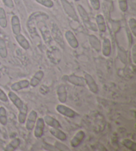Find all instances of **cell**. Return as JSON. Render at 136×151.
Instances as JSON below:
<instances>
[{
    "label": "cell",
    "mask_w": 136,
    "mask_h": 151,
    "mask_svg": "<svg viewBox=\"0 0 136 151\" xmlns=\"http://www.w3.org/2000/svg\"><path fill=\"white\" fill-rule=\"evenodd\" d=\"M88 40L90 45L92 46V47L94 49L95 51L99 52L101 50V48H102L101 43L96 36L94 35H90L88 37Z\"/></svg>",
    "instance_id": "18"
},
{
    "label": "cell",
    "mask_w": 136,
    "mask_h": 151,
    "mask_svg": "<svg viewBox=\"0 0 136 151\" xmlns=\"http://www.w3.org/2000/svg\"><path fill=\"white\" fill-rule=\"evenodd\" d=\"M64 37L66 38L69 45L73 49H77L78 47V42L77 39L71 31H67L65 32Z\"/></svg>",
    "instance_id": "10"
},
{
    "label": "cell",
    "mask_w": 136,
    "mask_h": 151,
    "mask_svg": "<svg viewBox=\"0 0 136 151\" xmlns=\"http://www.w3.org/2000/svg\"><path fill=\"white\" fill-rule=\"evenodd\" d=\"M7 49L6 42L4 40L0 38V57L1 58L5 59L7 57Z\"/></svg>",
    "instance_id": "27"
},
{
    "label": "cell",
    "mask_w": 136,
    "mask_h": 151,
    "mask_svg": "<svg viewBox=\"0 0 136 151\" xmlns=\"http://www.w3.org/2000/svg\"><path fill=\"white\" fill-rule=\"evenodd\" d=\"M15 40L17 41V43L21 47L25 49V50H27L30 48V44L29 43L28 40L25 37V36L21 34L16 35H15Z\"/></svg>",
    "instance_id": "17"
},
{
    "label": "cell",
    "mask_w": 136,
    "mask_h": 151,
    "mask_svg": "<svg viewBox=\"0 0 136 151\" xmlns=\"http://www.w3.org/2000/svg\"><path fill=\"white\" fill-rule=\"evenodd\" d=\"M61 3L66 14L73 20L76 21V22H78V17L72 5L67 0H61Z\"/></svg>",
    "instance_id": "3"
},
{
    "label": "cell",
    "mask_w": 136,
    "mask_h": 151,
    "mask_svg": "<svg viewBox=\"0 0 136 151\" xmlns=\"http://www.w3.org/2000/svg\"><path fill=\"white\" fill-rule=\"evenodd\" d=\"M55 148L57 150H62V151H65V150H70V149L68 148L67 146H65L63 144H61V142H56L55 143Z\"/></svg>",
    "instance_id": "33"
},
{
    "label": "cell",
    "mask_w": 136,
    "mask_h": 151,
    "mask_svg": "<svg viewBox=\"0 0 136 151\" xmlns=\"http://www.w3.org/2000/svg\"><path fill=\"white\" fill-rule=\"evenodd\" d=\"M57 97H58L59 101L61 103H65L67 100V91L66 87L63 85H61L57 88Z\"/></svg>",
    "instance_id": "13"
},
{
    "label": "cell",
    "mask_w": 136,
    "mask_h": 151,
    "mask_svg": "<svg viewBox=\"0 0 136 151\" xmlns=\"http://www.w3.org/2000/svg\"><path fill=\"white\" fill-rule=\"evenodd\" d=\"M27 116V121H25V127L27 131H32L35 127L37 119V113L35 111L32 110Z\"/></svg>",
    "instance_id": "4"
},
{
    "label": "cell",
    "mask_w": 136,
    "mask_h": 151,
    "mask_svg": "<svg viewBox=\"0 0 136 151\" xmlns=\"http://www.w3.org/2000/svg\"><path fill=\"white\" fill-rule=\"evenodd\" d=\"M1 33H1V29H0V35H1Z\"/></svg>",
    "instance_id": "39"
},
{
    "label": "cell",
    "mask_w": 136,
    "mask_h": 151,
    "mask_svg": "<svg viewBox=\"0 0 136 151\" xmlns=\"http://www.w3.org/2000/svg\"><path fill=\"white\" fill-rule=\"evenodd\" d=\"M1 72H0V79H1Z\"/></svg>",
    "instance_id": "38"
},
{
    "label": "cell",
    "mask_w": 136,
    "mask_h": 151,
    "mask_svg": "<svg viewBox=\"0 0 136 151\" xmlns=\"http://www.w3.org/2000/svg\"><path fill=\"white\" fill-rule=\"evenodd\" d=\"M123 145H124V147L128 148L129 150H131L132 151L136 150V144L135 142L132 141L130 139H125L123 141Z\"/></svg>",
    "instance_id": "28"
},
{
    "label": "cell",
    "mask_w": 136,
    "mask_h": 151,
    "mask_svg": "<svg viewBox=\"0 0 136 151\" xmlns=\"http://www.w3.org/2000/svg\"><path fill=\"white\" fill-rule=\"evenodd\" d=\"M44 77V72L41 70H39V71H37L35 74H34L33 76L31 78V81H29L30 85L33 87H35L37 86L41 80L43 79Z\"/></svg>",
    "instance_id": "15"
},
{
    "label": "cell",
    "mask_w": 136,
    "mask_h": 151,
    "mask_svg": "<svg viewBox=\"0 0 136 151\" xmlns=\"http://www.w3.org/2000/svg\"><path fill=\"white\" fill-rule=\"evenodd\" d=\"M128 23H129V26L131 31H132V34L133 35L134 37L136 36V21L134 19V18H131L130 19L129 22H128Z\"/></svg>",
    "instance_id": "30"
},
{
    "label": "cell",
    "mask_w": 136,
    "mask_h": 151,
    "mask_svg": "<svg viewBox=\"0 0 136 151\" xmlns=\"http://www.w3.org/2000/svg\"><path fill=\"white\" fill-rule=\"evenodd\" d=\"M50 132L53 136L61 141H64L67 139V134L58 128H51L50 129Z\"/></svg>",
    "instance_id": "21"
},
{
    "label": "cell",
    "mask_w": 136,
    "mask_h": 151,
    "mask_svg": "<svg viewBox=\"0 0 136 151\" xmlns=\"http://www.w3.org/2000/svg\"><path fill=\"white\" fill-rule=\"evenodd\" d=\"M39 91L43 95L47 94L49 91V88L48 87H47L45 85H41V87L39 88Z\"/></svg>",
    "instance_id": "36"
},
{
    "label": "cell",
    "mask_w": 136,
    "mask_h": 151,
    "mask_svg": "<svg viewBox=\"0 0 136 151\" xmlns=\"http://www.w3.org/2000/svg\"><path fill=\"white\" fill-rule=\"evenodd\" d=\"M52 35L56 42L61 47L62 49L64 48V42L62 37V35L61 31L56 25H54L52 28Z\"/></svg>",
    "instance_id": "6"
},
{
    "label": "cell",
    "mask_w": 136,
    "mask_h": 151,
    "mask_svg": "<svg viewBox=\"0 0 136 151\" xmlns=\"http://www.w3.org/2000/svg\"><path fill=\"white\" fill-rule=\"evenodd\" d=\"M63 79L66 80L67 81L69 82L71 84L78 86V87H84L86 85V82L84 78L80 76H78L74 74L70 75H65L63 77Z\"/></svg>",
    "instance_id": "1"
},
{
    "label": "cell",
    "mask_w": 136,
    "mask_h": 151,
    "mask_svg": "<svg viewBox=\"0 0 136 151\" xmlns=\"http://www.w3.org/2000/svg\"><path fill=\"white\" fill-rule=\"evenodd\" d=\"M84 80L86 84L88 85L89 89L93 93H97L98 92V86L96 84L95 80L88 73H85L84 75Z\"/></svg>",
    "instance_id": "7"
},
{
    "label": "cell",
    "mask_w": 136,
    "mask_h": 151,
    "mask_svg": "<svg viewBox=\"0 0 136 151\" xmlns=\"http://www.w3.org/2000/svg\"><path fill=\"white\" fill-rule=\"evenodd\" d=\"M11 24L13 33L15 35L19 34L21 33V23L19 18L17 15L12 16L11 19Z\"/></svg>",
    "instance_id": "11"
},
{
    "label": "cell",
    "mask_w": 136,
    "mask_h": 151,
    "mask_svg": "<svg viewBox=\"0 0 136 151\" xmlns=\"http://www.w3.org/2000/svg\"><path fill=\"white\" fill-rule=\"evenodd\" d=\"M30 86V83L28 80H21L19 81L13 83L11 86V88L14 91H19L23 88H28Z\"/></svg>",
    "instance_id": "12"
},
{
    "label": "cell",
    "mask_w": 136,
    "mask_h": 151,
    "mask_svg": "<svg viewBox=\"0 0 136 151\" xmlns=\"http://www.w3.org/2000/svg\"><path fill=\"white\" fill-rule=\"evenodd\" d=\"M102 51L103 55L105 57H109L111 54L112 51V46L111 42L108 38H104L102 46Z\"/></svg>",
    "instance_id": "16"
},
{
    "label": "cell",
    "mask_w": 136,
    "mask_h": 151,
    "mask_svg": "<svg viewBox=\"0 0 136 151\" xmlns=\"http://www.w3.org/2000/svg\"><path fill=\"white\" fill-rule=\"evenodd\" d=\"M7 121L8 119H7L6 109L4 106H0V123L5 126L7 124Z\"/></svg>",
    "instance_id": "26"
},
{
    "label": "cell",
    "mask_w": 136,
    "mask_h": 151,
    "mask_svg": "<svg viewBox=\"0 0 136 151\" xmlns=\"http://www.w3.org/2000/svg\"><path fill=\"white\" fill-rule=\"evenodd\" d=\"M43 119H44V123H45L49 127H51L52 128H58V129L61 128V125L59 122L57 121V119L53 118V117H52L49 115H46L44 116Z\"/></svg>",
    "instance_id": "20"
},
{
    "label": "cell",
    "mask_w": 136,
    "mask_h": 151,
    "mask_svg": "<svg viewBox=\"0 0 136 151\" xmlns=\"http://www.w3.org/2000/svg\"><path fill=\"white\" fill-rule=\"evenodd\" d=\"M85 133L83 131H79L75 134L74 137L70 141V145L73 148H77L79 146L84 139Z\"/></svg>",
    "instance_id": "9"
},
{
    "label": "cell",
    "mask_w": 136,
    "mask_h": 151,
    "mask_svg": "<svg viewBox=\"0 0 136 151\" xmlns=\"http://www.w3.org/2000/svg\"><path fill=\"white\" fill-rule=\"evenodd\" d=\"M90 1V3L91 6H92V8L94 10H99L100 7V3L99 0H89Z\"/></svg>",
    "instance_id": "32"
},
{
    "label": "cell",
    "mask_w": 136,
    "mask_h": 151,
    "mask_svg": "<svg viewBox=\"0 0 136 151\" xmlns=\"http://www.w3.org/2000/svg\"><path fill=\"white\" fill-rule=\"evenodd\" d=\"M38 4L47 8H51L54 6V2L52 0H35Z\"/></svg>",
    "instance_id": "29"
},
{
    "label": "cell",
    "mask_w": 136,
    "mask_h": 151,
    "mask_svg": "<svg viewBox=\"0 0 136 151\" xmlns=\"http://www.w3.org/2000/svg\"><path fill=\"white\" fill-rule=\"evenodd\" d=\"M132 59L133 63H136V45H134L132 48Z\"/></svg>",
    "instance_id": "37"
},
{
    "label": "cell",
    "mask_w": 136,
    "mask_h": 151,
    "mask_svg": "<svg viewBox=\"0 0 136 151\" xmlns=\"http://www.w3.org/2000/svg\"><path fill=\"white\" fill-rule=\"evenodd\" d=\"M5 6L9 9H13L14 7V2L13 0H2Z\"/></svg>",
    "instance_id": "35"
},
{
    "label": "cell",
    "mask_w": 136,
    "mask_h": 151,
    "mask_svg": "<svg viewBox=\"0 0 136 151\" xmlns=\"http://www.w3.org/2000/svg\"><path fill=\"white\" fill-rule=\"evenodd\" d=\"M119 8L122 12H125L127 10V0H117Z\"/></svg>",
    "instance_id": "31"
},
{
    "label": "cell",
    "mask_w": 136,
    "mask_h": 151,
    "mask_svg": "<svg viewBox=\"0 0 136 151\" xmlns=\"http://www.w3.org/2000/svg\"><path fill=\"white\" fill-rule=\"evenodd\" d=\"M45 127V123H44L43 118H39L36 121V123L34 127L33 134L37 139H40L43 137L44 133V129Z\"/></svg>",
    "instance_id": "2"
},
{
    "label": "cell",
    "mask_w": 136,
    "mask_h": 151,
    "mask_svg": "<svg viewBox=\"0 0 136 151\" xmlns=\"http://www.w3.org/2000/svg\"><path fill=\"white\" fill-rule=\"evenodd\" d=\"M96 23H97L99 31L101 33H105L106 31V25L103 15L101 14H98L96 15Z\"/></svg>",
    "instance_id": "22"
},
{
    "label": "cell",
    "mask_w": 136,
    "mask_h": 151,
    "mask_svg": "<svg viewBox=\"0 0 136 151\" xmlns=\"http://www.w3.org/2000/svg\"><path fill=\"white\" fill-rule=\"evenodd\" d=\"M0 100L3 102H7L8 101V96H7L6 93L0 88Z\"/></svg>",
    "instance_id": "34"
},
{
    "label": "cell",
    "mask_w": 136,
    "mask_h": 151,
    "mask_svg": "<svg viewBox=\"0 0 136 151\" xmlns=\"http://www.w3.org/2000/svg\"><path fill=\"white\" fill-rule=\"evenodd\" d=\"M47 55L48 58L51 62L54 64H58L61 61V55L58 49H51V50H49L47 53Z\"/></svg>",
    "instance_id": "8"
},
{
    "label": "cell",
    "mask_w": 136,
    "mask_h": 151,
    "mask_svg": "<svg viewBox=\"0 0 136 151\" xmlns=\"http://www.w3.org/2000/svg\"><path fill=\"white\" fill-rule=\"evenodd\" d=\"M21 144V140L19 138H15L10 142L8 145L6 146V151H14L19 147Z\"/></svg>",
    "instance_id": "24"
},
{
    "label": "cell",
    "mask_w": 136,
    "mask_h": 151,
    "mask_svg": "<svg viewBox=\"0 0 136 151\" xmlns=\"http://www.w3.org/2000/svg\"><path fill=\"white\" fill-rule=\"evenodd\" d=\"M77 9H78V13H79V14L80 15L81 18H82L84 23L87 26H89V27H91V26H92L91 25H92V23H91L90 22V19H89V16L87 14V12L85 11V9H84L83 7L82 6H80V5H78L77 6Z\"/></svg>",
    "instance_id": "19"
},
{
    "label": "cell",
    "mask_w": 136,
    "mask_h": 151,
    "mask_svg": "<svg viewBox=\"0 0 136 151\" xmlns=\"http://www.w3.org/2000/svg\"><path fill=\"white\" fill-rule=\"evenodd\" d=\"M7 27V20L6 13L3 7H0V27L6 28Z\"/></svg>",
    "instance_id": "25"
},
{
    "label": "cell",
    "mask_w": 136,
    "mask_h": 151,
    "mask_svg": "<svg viewBox=\"0 0 136 151\" xmlns=\"http://www.w3.org/2000/svg\"><path fill=\"white\" fill-rule=\"evenodd\" d=\"M28 108L26 104H24L22 108L19 110V115H18V121L21 124H24L27 119Z\"/></svg>",
    "instance_id": "23"
},
{
    "label": "cell",
    "mask_w": 136,
    "mask_h": 151,
    "mask_svg": "<svg viewBox=\"0 0 136 151\" xmlns=\"http://www.w3.org/2000/svg\"><path fill=\"white\" fill-rule=\"evenodd\" d=\"M56 110L62 115H64L69 118H74L77 115L74 111H73L72 109H70L68 106L63 105H58L56 107Z\"/></svg>",
    "instance_id": "5"
},
{
    "label": "cell",
    "mask_w": 136,
    "mask_h": 151,
    "mask_svg": "<svg viewBox=\"0 0 136 151\" xmlns=\"http://www.w3.org/2000/svg\"><path fill=\"white\" fill-rule=\"evenodd\" d=\"M8 97L10 101L14 104V105L16 106L18 110H19L24 105V103L23 102L22 100L15 94L14 91H9L8 93Z\"/></svg>",
    "instance_id": "14"
}]
</instances>
